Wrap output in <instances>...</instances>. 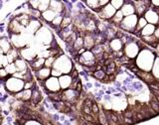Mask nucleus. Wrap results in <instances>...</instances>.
Returning <instances> with one entry per match:
<instances>
[{
  "instance_id": "1",
  "label": "nucleus",
  "mask_w": 159,
  "mask_h": 125,
  "mask_svg": "<svg viewBox=\"0 0 159 125\" xmlns=\"http://www.w3.org/2000/svg\"><path fill=\"white\" fill-rule=\"evenodd\" d=\"M52 69H57L62 74H70L74 69V63L67 55L62 54L55 59Z\"/></svg>"
},
{
  "instance_id": "2",
  "label": "nucleus",
  "mask_w": 159,
  "mask_h": 125,
  "mask_svg": "<svg viewBox=\"0 0 159 125\" xmlns=\"http://www.w3.org/2000/svg\"><path fill=\"white\" fill-rule=\"evenodd\" d=\"M24 83L25 82L22 79H19L13 77H8L5 81L3 82V87L6 89V92L11 93L12 96L15 93H18L22 92L24 89Z\"/></svg>"
},
{
  "instance_id": "3",
  "label": "nucleus",
  "mask_w": 159,
  "mask_h": 125,
  "mask_svg": "<svg viewBox=\"0 0 159 125\" xmlns=\"http://www.w3.org/2000/svg\"><path fill=\"white\" fill-rule=\"evenodd\" d=\"M53 34L50 31V29L42 26L38 31L34 34V40L35 43H38L39 46H43V45H47V46H50V44L53 41Z\"/></svg>"
},
{
  "instance_id": "4",
  "label": "nucleus",
  "mask_w": 159,
  "mask_h": 125,
  "mask_svg": "<svg viewBox=\"0 0 159 125\" xmlns=\"http://www.w3.org/2000/svg\"><path fill=\"white\" fill-rule=\"evenodd\" d=\"M81 96V93L79 92H77L76 89H72V88H68L65 89V91H62L61 92V100L64 102H67L70 104L75 103L78 98Z\"/></svg>"
},
{
  "instance_id": "5",
  "label": "nucleus",
  "mask_w": 159,
  "mask_h": 125,
  "mask_svg": "<svg viewBox=\"0 0 159 125\" xmlns=\"http://www.w3.org/2000/svg\"><path fill=\"white\" fill-rule=\"evenodd\" d=\"M43 83H44L43 87L45 89V92L56 93V92H62L61 91V87H60V84H59V81H58L57 78L50 77Z\"/></svg>"
},
{
  "instance_id": "6",
  "label": "nucleus",
  "mask_w": 159,
  "mask_h": 125,
  "mask_svg": "<svg viewBox=\"0 0 159 125\" xmlns=\"http://www.w3.org/2000/svg\"><path fill=\"white\" fill-rule=\"evenodd\" d=\"M20 58L25 60L27 63H31L37 58V50L34 49L32 46H26L25 48L19 50Z\"/></svg>"
},
{
  "instance_id": "7",
  "label": "nucleus",
  "mask_w": 159,
  "mask_h": 125,
  "mask_svg": "<svg viewBox=\"0 0 159 125\" xmlns=\"http://www.w3.org/2000/svg\"><path fill=\"white\" fill-rule=\"evenodd\" d=\"M10 44H11L12 48H15L17 50H21L27 46L25 38L21 34H11L10 35Z\"/></svg>"
},
{
  "instance_id": "8",
  "label": "nucleus",
  "mask_w": 159,
  "mask_h": 125,
  "mask_svg": "<svg viewBox=\"0 0 159 125\" xmlns=\"http://www.w3.org/2000/svg\"><path fill=\"white\" fill-rule=\"evenodd\" d=\"M42 26H43V23L40 21L39 19L31 18V19H30L29 23H28V25L25 27V32L31 34V35H34Z\"/></svg>"
},
{
  "instance_id": "9",
  "label": "nucleus",
  "mask_w": 159,
  "mask_h": 125,
  "mask_svg": "<svg viewBox=\"0 0 159 125\" xmlns=\"http://www.w3.org/2000/svg\"><path fill=\"white\" fill-rule=\"evenodd\" d=\"M78 61L86 67L92 66V65H93L94 62H96L94 61V57H93V54L92 53V51H86L84 53H83L81 56H79Z\"/></svg>"
},
{
  "instance_id": "10",
  "label": "nucleus",
  "mask_w": 159,
  "mask_h": 125,
  "mask_svg": "<svg viewBox=\"0 0 159 125\" xmlns=\"http://www.w3.org/2000/svg\"><path fill=\"white\" fill-rule=\"evenodd\" d=\"M35 77L38 79V82H45L47 78L51 77V69L43 67L42 69L35 72Z\"/></svg>"
},
{
  "instance_id": "11",
  "label": "nucleus",
  "mask_w": 159,
  "mask_h": 125,
  "mask_svg": "<svg viewBox=\"0 0 159 125\" xmlns=\"http://www.w3.org/2000/svg\"><path fill=\"white\" fill-rule=\"evenodd\" d=\"M58 81H59L60 87H61V91H65V89L71 87L73 78L70 74H62L61 77L58 78Z\"/></svg>"
},
{
  "instance_id": "12",
  "label": "nucleus",
  "mask_w": 159,
  "mask_h": 125,
  "mask_svg": "<svg viewBox=\"0 0 159 125\" xmlns=\"http://www.w3.org/2000/svg\"><path fill=\"white\" fill-rule=\"evenodd\" d=\"M8 31L11 34H22L25 31V27H23L19 22H17L16 20H12L11 22L9 23L8 26Z\"/></svg>"
},
{
  "instance_id": "13",
  "label": "nucleus",
  "mask_w": 159,
  "mask_h": 125,
  "mask_svg": "<svg viewBox=\"0 0 159 125\" xmlns=\"http://www.w3.org/2000/svg\"><path fill=\"white\" fill-rule=\"evenodd\" d=\"M30 101H31L34 105H38V104L42 101V92L37 86H35L32 88V96H31V100Z\"/></svg>"
},
{
  "instance_id": "14",
  "label": "nucleus",
  "mask_w": 159,
  "mask_h": 125,
  "mask_svg": "<svg viewBox=\"0 0 159 125\" xmlns=\"http://www.w3.org/2000/svg\"><path fill=\"white\" fill-rule=\"evenodd\" d=\"M49 9L52 11L56 12L57 14H61L64 10V4L63 1H57V0H52L50 1V6Z\"/></svg>"
},
{
  "instance_id": "15",
  "label": "nucleus",
  "mask_w": 159,
  "mask_h": 125,
  "mask_svg": "<svg viewBox=\"0 0 159 125\" xmlns=\"http://www.w3.org/2000/svg\"><path fill=\"white\" fill-rule=\"evenodd\" d=\"M7 58V61L9 64H12L14 63L16 60L20 57V55H19V50L17 49H15V48H11L9 50V51L7 52V54L5 55Z\"/></svg>"
},
{
  "instance_id": "16",
  "label": "nucleus",
  "mask_w": 159,
  "mask_h": 125,
  "mask_svg": "<svg viewBox=\"0 0 159 125\" xmlns=\"http://www.w3.org/2000/svg\"><path fill=\"white\" fill-rule=\"evenodd\" d=\"M57 15H58V14H57L56 12H54V11H52V10L48 9V10H46L45 12L41 13V18H42L46 23H51V22L53 21V20L55 19V17L57 16Z\"/></svg>"
},
{
  "instance_id": "17",
  "label": "nucleus",
  "mask_w": 159,
  "mask_h": 125,
  "mask_svg": "<svg viewBox=\"0 0 159 125\" xmlns=\"http://www.w3.org/2000/svg\"><path fill=\"white\" fill-rule=\"evenodd\" d=\"M14 65H15V67H16V69H17V72H25V71H27V69H29L28 68V63L25 61V60H23L22 58H20V57L14 62Z\"/></svg>"
},
{
  "instance_id": "18",
  "label": "nucleus",
  "mask_w": 159,
  "mask_h": 125,
  "mask_svg": "<svg viewBox=\"0 0 159 125\" xmlns=\"http://www.w3.org/2000/svg\"><path fill=\"white\" fill-rule=\"evenodd\" d=\"M11 48H12V46H11V44H10V41L8 40V38H6V37L0 38V49L3 51L4 55H6L7 52Z\"/></svg>"
},
{
  "instance_id": "19",
  "label": "nucleus",
  "mask_w": 159,
  "mask_h": 125,
  "mask_svg": "<svg viewBox=\"0 0 159 125\" xmlns=\"http://www.w3.org/2000/svg\"><path fill=\"white\" fill-rule=\"evenodd\" d=\"M30 65H31V67L35 69V72L38 71V69H42L44 67V64H45V59L43 58H36L34 60V61H32L31 63H29Z\"/></svg>"
},
{
  "instance_id": "20",
  "label": "nucleus",
  "mask_w": 159,
  "mask_h": 125,
  "mask_svg": "<svg viewBox=\"0 0 159 125\" xmlns=\"http://www.w3.org/2000/svg\"><path fill=\"white\" fill-rule=\"evenodd\" d=\"M63 18H64V16H63L62 14H58L57 16L55 17V19L53 20L51 23H50V24H51V26L53 27V29H58V28L61 27Z\"/></svg>"
},
{
  "instance_id": "21",
  "label": "nucleus",
  "mask_w": 159,
  "mask_h": 125,
  "mask_svg": "<svg viewBox=\"0 0 159 125\" xmlns=\"http://www.w3.org/2000/svg\"><path fill=\"white\" fill-rule=\"evenodd\" d=\"M4 69H5V72L7 73V74H8L9 77H12L15 73H17V69H16V67H15L14 63L8 64L7 66L4 68Z\"/></svg>"
},
{
  "instance_id": "22",
  "label": "nucleus",
  "mask_w": 159,
  "mask_h": 125,
  "mask_svg": "<svg viewBox=\"0 0 159 125\" xmlns=\"http://www.w3.org/2000/svg\"><path fill=\"white\" fill-rule=\"evenodd\" d=\"M49 6H50V1H48V0H45V1H40L39 7H38V11L40 13H43V12L46 11V10L49 9Z\"/></svg>"
},
{
  "instance_id": "23",
  "label": "nucleus",
  "mask_w": 159,
  "mask_h": 125,
  "mask_svg": "<svg viewBox=\"0 0 159 125\" xmlns=\"http://www.w3.org/2000/svg\"><path fill=\"white\" fill-rule=\"evenodd\" d=\"M72 22H73L72 16H64L62 24H61V27H60V28H61V29L67 28V27L70 26V25H72Z\"/></svg>"
},
{
  "instance_id": "24",
  "label": "nucleus",
  "mask_w": 159,
  "mask_h": 125,
  "mask_svg": "<svg viewBox=\"0 0 159 125\" xmlns=\"http://www.w3.org/2000/svg\"><path fill=\"white\" fill-rule=\"evenodd\" d=\"M55 57H52V56H50L49 58L47 59H45V64H44V67L45 68H49V69H52V66H53V64L55 62Z\"/></svg>"
},
{
  "instance_id": "25",
  "label": "nucleus",
  "mask_w": 159,
  "mask_h": 125,
  "mask_svg": "<svg viewBox=\"0 0 159 125\" xmlns=\"http://www.w3.org/2000/svg\"><path fill=\"white\" fill-rule=\"evenodd\" d=\"M39 4H40V1H38V0H33V1L28 2V6L30 9H32V10H38Z\"/></svg>"
},
{
  "instance_id": "26",
  "label": "nucleus",
  "mask_w": 159,
  "mask_h": 125,
  "mask_svg": "<svg viewBox=\"0 0 159 125\" xmlns=\"http://www.w3.org/2000/svg\"><path fill=\"white\" fill-rule=\"evenodd\" d=\"M93 77L98 79H103L104 77H106V73H104L102 69H99V71H96L93 73Z\"/></svg>"
},
{
  "instance_id": "27",
  "label": "nucleus",
  "mask_w": 159,
  "mask_h": 125,
  "mask_svg": "<svg viewBox=\"0 0 159 125\" xmlns=\"http://www.w3.org/2000/svg\"><path fill=\"white\" fill-rule=\"evenodd\" d=\"M9 63L7 61V58L5 55H0V67L1 68H5Z\"/></svg>"
},
{
  "instance_id": "28",
  "label": "nucleus",
  "mask_w": 159,
  "mask_h": 125,
  "mask_svg": "<svg viewBox=\"0 0 159 125\" xmlns=\"http://www.w3.org/2000/svg\"><path fill=\"white\" fill-rule=\"evenodd\" d=\"M8 77H9V76H8V74H7V73L5 72L4 68H1V69H0V81L4 82L5 79H6V78H7Z\"/></svg>"
},
{
  "instance_id": "29",
  "label": "nucleus",
  "mask_w": 159,
  "mask_h": 125,
  "mask_svg": "<svg viewBox=\"0 0 159 125\" xmlns=\"http://www.w3.org/2000/svg\"><path fill=\"white\" fill-rule=\"evenodd\" d=\"M35 86H36V83H34V81L26 82L24 83V89H32Z\"/></svg>"
},
{
  "instance_id": "30",
  "label": "nucleus",
  "mask_w": 159,
  "mask_h": 125,
  "mask_svg": "<svg viewBox=\"0 0 159 125\" xmlns=\"http://www.w3.org/2000/svg\"><path fill=\"white\" fill-rule=\"evenodd\" d=\"M86 3L89 5V7H92L93 9H98L99 7L98 1H86Z\"/></svg>"
},
{
  "instance_id": "31",
  "label": "nucleus",
  "mask_w": 159,
  "mask_h": 125,
  "mask_svg": "<svg viewBox=\"0 0 159 125\" xmlns=\"http://www.w3.org/2000/svg\"><path fill=\"white\" fill-rule=\"evenodd\" d=\"M62 76V74L60 73L57 69H51V77H54V78H60Z\"/></svg>"
},
{
  "instance_id": "32",
  "label": "nucleus",
  "mask_w": 159,
  "mask_h": 125,
  "mask_svg": "<svg viewBox=\"0 0 159 125\" xmlns=\"http://www.w3.org/2000/svg\"><path fill=\"white\" fill-rule=\"evenodd\" d=\"M150 105H151V109L155 110L156 112H159V103H157L156 101H151L150 102Z\"/></svg>"
},
{
  "instance_id": "33",
  "label": "nucleus",
  "mask_w": 159,
  "mask_h": 125,
  "mask_svg": "<svg viewBox=\"0 0 159 125\" xmlns=\"http://www.w3.org/2000/svg\"><path fill=\"white\" fill-rule=\"evenodd\" d=\"M24 125H43L41 122H39V121H37V120H28V121H26L25 122V124Z\"/></svg>"
},
{
  "instance_id": "34",
  "label": "nucleus",
  "mask_w": 159,
  "mask_h": 125,
  "mask_svg": "<svg viewBox=\"0 0 159 125\" xmlns=\"http://www.w3.org/2000/svg\"><path fill=\"white\" fill-rule=\"evenodd\" d=\"M91 109H92V113H98V111H99V109H98V104L97 103H94V102H93V105H92V107H91Z\"/></svg>"
},
{
  "instance_id": "35",
  "label": "nucleus",
  "mask_w": 159,
  "mask_h": 125,
  "mask_svg": "<svg viewBox=\"0 0 159 125\" xmlns=\"http://www.w3.org/2000/svg\"><path fill=\"white\" fill-rule=\"evenodd\" d=\"M136 118H137V120H143V119H145V117H144L142 114H140V113L136 114Z\"/></svg>"
},
{
  "instance_id": "36",
  "label": "nucleus",
  "mask_w": 159,
  "mask_h": 125,
  "mask_svg": "<svg viewBox=\"0 0 159 125\" xmlns=\"http://www.w3.org/2000/svg\"><path fill=\"white\" fill-rule=\"evenodd\" d=\"M124 121H125V123H127V124H132V123H133L132 119H130V118H126V117H124Z\"/></svg>"
},
{
  "instance_id": "37",
  "label": "nucleus",
  "mask_w": 159,
  "mask_h": 125,
  "mask_svg": "<svg viewBox=\"0 0 159 125\" xmlns=\"http://www.w3.org/2000/svg\"><path fill=\"white\" fill-rule=\"evenodd\" d=\"M124 117H126V118H131V117H132V113H131V112H129V111H127V112H125V115H124Z\"/></svg>"
},
{
  "instance_id": "38",
  "label": "nucleus",
  "mask_w": 159,
  "mask_h": 125,
  "mask_svg": "<svg viewBox=\"0 0 159 125\" xmlns=\"http://www.w3.org/2000/svg\"><path fill=\"white\" fill-rule=\"evenodd\" d=\"M156 99H157V102L159 103V96H156Z\"/></svg>"
},
{
  "instance_id": "39",
  "label": "nucleus",
  "mask_w": 159,
  "mask_h": 125,
  "mask_svg": "<svg viewBox=\"0 0 159 125\" xmlns=\"http://www.w3.org/2000/svg\"><path fill=\"white\" fill-rule=\"evenodd\" d=\"M0 123H1V122H0Z\"/></svg>"
}]
</instances>
